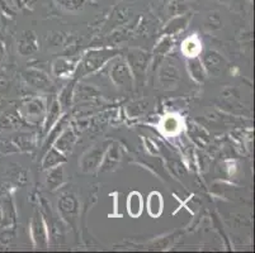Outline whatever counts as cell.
Instances as JSON below:
<instances>
[{"mask_svg":"<svg viewBox=\"0 0 255 253\" xmlns=\"http://www.w3.org/2000/svg\"><path fill=\"white\" fill-rule=\"evenodd\" d=\"M163 128L166 133H169V134L175 133V132L179 129V120L174 117L166 118L165 122H164V124H163Z\"/></svg>","mask_w":255,"mask_h":253,"instance_id":"29","label":"cell"},{"mask_svg":"<svg viewBox=\"0 0 255 253\" xmlns=\"http://www.w3.org/2000/svg\"><path fill=\"white\" fill-rule=\"evenodd\" d=\"M24 125V120L17 109H9L0 115V129H17Z\"/></svg>","mask_w":255,"mask_h":253,"instance_id":"7","label":"cell"},{"mask_svg":"<svg viewBox=\"0 0 255 253\" xmlns=\"http://www.w3.org/2000/svg\"><path fill=\"white\" fill-rule=\"evenodd\" d=\"M4 59H5V46L3 42H0V64L4 61Z\"/></svg>","mask_w":255,"mask_h":253,"instance_id":"32","label":"cell"},{"mask_svg":"<svg viewBox=\"0 0 255 253\" xmlns=\"http://www.w3.org/2000/svg\"><path fill=\"white\" fill-rule=\"evenodd\" d=\"M65 9L69 10H78V9L83 8L89 0H57Z\"/></svg>","mask_w":255,"mask_h":253,"instance_id":"27","label":"cell"},{"mask_svg":"<svg viewBox=\"0 0 255 253\" xmlns=\"http://www.w3.org/2000/svg\"><path fill=\"white\" fill-rule=\"evenodd\" d=\"M25 117L31 120H39L45 115V104L39 99H32L24 105Z\"/></svg>","mask_w":255,"mask_h":253,"instance_id":"13","label":"cell"},{"mask_svg":"<svg viewBox=\"0 0 255 253\" xmlns=\"http://www.w3.org/2000/svg\"><path fill=\"white\" fill-rule=\"evenodd\" d=\"M117 53V51L111 50H102V51H92L85 56L84 62H83V69H84V74H89L96 71L97 69L102 66L107 60L113 57Z\"/></svg>","mask_w":255,"mask_h":253,"instance_id":"2","label":"cell"},{"mask_svg":"<svg viewBox=\"0 0 255 253\" xmlns=\"http://www.w3.org/2000/svg\"><path fill=\"white\" fill-rule=\"evenodd\" d=\"M111 79L113 83L124 89H131L132 86V71L125 61H116L111 67Z\"/></svg>","mask_w":255,"mask_h":253,"instance_id":"1","label":"cell"},{"mask_svg":"<svg viewBox=\"0 0 255 253\" xmlns=\"http://www.w3.org/2000/svg\"><path fill=\"white\" fill-rule=\"evenodd\" d=\"M31 231H32V237H33L36 246L39 248H46L47 247V232H46L45 224H43L41 217H38V214L34 215L33 220H32L31 224Z\"/></svg>","mask_w":255,"mask_h":253,"instance_id":"10","label":"cell"},{"mask_svg":"<svg viewBox=\"0 0 255 253\" xmlns=\"http://www.w3.org/2000/svg\"><path fill=\"white\" fill-rule=\"evenodd\" d=\"M9 80L6 78V75L4 73H0V91H4V90L8 89Z\"/></svg>","mask_w":255,"mask_h":253,"instance_id":"31","label":"cell"},{"mask_svg":"<svg viewBox=\"0 0 255 253\" xmlns=\"http://www.w3.org/2000/svg\"><path fill=\"white\" fill-rule=\"evenodd\" d=\"M128 61L129 69L136 75V78H141L145 75V71L149 66L150 56L149 53L143 52L140 50H133L128 53Z\"/></svg>","mask_w":255,"mask_h":253,"instance_id":"4","label":"cell"},{"mask_svg":"<svg viewBox=\"0 0 255 253\" xmlns=\"http://www.w3.org/2000/svg\"><path fill=\"white\" fill-rule=\"evenodd\" d=\"M19 151V148L15 146L13 141H9L6 138H0V155H9V153H15Z\"/></svg>","mask_w":255,"mask_h":253,"instance_id":"25","label":"cell"},{"mask_svg":"<svg viewBox=\"0 0 255 253\" xmlns=\"http://www.w3.org/2000/svg\"><path fill=\"white\" fill-rule=\"evenodd\" d=\"M6 177L15 185H23L27 184V181H28V177H27V171L23 169L20 165L18 164H11L10 166H8V170H6L5 173Z\"/></svg>","mask_w":255,"mask_h":253,"instance_id":"12","label":"cell"},{"mask_svg":"<svg viewBox=\"0 0 255 253\" xmlns=\"http://www.w3.org/2000/svg\"><path fill=\"white\" fill-rule=\"evenodd\" d=\"M163 196L159 192H151L149 195V200H147V209H149V214L154 218L159 217L163 213Z\"/></svg>","mask_w":255,"mask_h":253,"instance_id":"18","label":"cell"},{"mask_svg":"<svg viewBox=\"0 0 255 253\" xmlns=\"http://www.w3.org/2000/svg\"><path fill=\"white\" fill-rule=\"evenodd\" d=\"M37 50H38V45H37V38L33 32H24L18 39V52L22 56H29L37 52Z\"/></svg>","mask_w":255,"mask_h":253,"instance_id":"9","label":"cell"},{"mask_svg":"<svg viewBox=\"0 0 255 253\" xmlns=\"http://www.w3.org/2000/svg\"><path fill=\"white\" fill-rule=\"evenodd\" d=\"M104 162L102 165V171H110L113 170L121 161V153H120V147L118 145H113L112 147L108 148V152H107L106 156L103 157Z\"/></svg>","mask_w":255,"mask_h":253,"instance_id":"15","label":"cell"},{"mask_svg":"<svg viewBox=\"0 0 255 253\" xmlns=\"http://www.w3.org/2000/svg\"><path fill=\"white\" fill-rule=\"evenodd\" d=\"M24 78L27 83L34 89L48 90L51 87L50 79L38 70H27L24 73Z\"/></svg>","mask_w":255,"mask_h":253,"instance_id":"8","label":"cell"},{"mask_svg":"<svg viewBox=\"0 0 255 253\" xmlns=\"http://www.w3.org/2000/svg\"><path fill=\"white\" fill-rule=\"evenodd\" d=\"M64 182V169H62L60 165L51 167L50 172L46 176V186L48 190H55L57 187H60Z\"/></svg>","mask_w":255,"mask_h":253,"instance_id":"14","label":"cell"},{"mask_svg":"<svg viewBox=\"0 0 255 253\" xmlns=\"http://www.w3.org/2000/svg\"><path fill=\"white\" fill-rule=\"evenodd\" d=\"M59 210L65 219H76L79 212V204L75 195L71 192H66L59 200Z\"/></svg>","mask_w":255,"mask_h":253,"instance_id":"5","label":"cell"},{"mask_svg":"<svg viewBox=\"0 0 255 253\" xmlns=\"http://www.w3.org/2000/svg\"><path fill=\"white\" fill-rule=\"evenodd\" d=\"M3 222V213H1V206H0V224Z\"/></svg>","mask_w":255,"mask_h":253,"instance_id":"33","label":"cell"},{"mask_svg":"<svg viewBox=\"0 0 255 253\" xmlns=\"http://www.w3.org/2000/svg\"><path fill=\"white\" fill-rule=\"evenodd\" d=\"M189 19H191V15H182V17L175 18L173 22L169 23L168 28H166V32H169V33H175V32L183 31L187 27Z\"/></svg>","mask_w":255,"mask_h":253,"instance_id":"23","label":"cell"},{"mask_svg":"<svg viewBox=\"0 0 255 253\" xmlns=\"http://www.w3.org/2000/svg\"><path fill=\"white\" fill-rule=\"evenodd\" d=\"M75 69L74 64L69 60L59 59L53 64V74L56 76H65L73 73V70Z\"/></svg>","mask_w":255,"mask_h":253,"instance_id":"20","label":"cell"},{"mask_svg":"<svg viewBox=\"0 0 255 253\" xmlns=\"http://www.w3.org/2000/svg\"><path fill=\"white\" fill-rule=\"evenodd\" d=\"M76 137L74 134L73 131L68 129V131H65L64 133L61 134L59 139L56 141V150L60 151L62 153H68L73 150L74 145H75Z\"/></svg>","mask_w":255,"mask_h":253,"instance_id":"16","label":"cell"},{"mask_svg":"<svg viewBox=\"0 0 255 253\" xmlns=\"http://www.w3.org/2000/svg\"><path fill=\"white\" fill-rule=\"evenodd\" d=\"M127 210L131 217H140V214L142 213V196L138 192L129 194L128 200H127Z\"/></svg>","mask_w":255,"mask_h":253,"instance_id":"17","label":"cell"},{"mask_svg":"<svg viewBox=\"0 0 255 253\" xmlns=\"http://www.w3.org/2000/svg\"><path fill=\"white\" fill-rule=\"evenodd\" d=\"M13 240H14V232L11 231V229H5V231L1 232V234H0V242L3 243V245H10Z\"/></svg>","mask_w":255,"mask_h":253,"instance_id":"30","label":"cell"},{"mask_svg":"<svg viewBox=\"0 0 255 253\" xmlns=\"http://www.w3.org/2000/svg\"><path fill=\"white\" fill-rule=\"evenodd\" d=\"M65 162V157L57 150H51L43 160V169H51Z\"/></svg>","mask_w":255,"mask_h":253,"instance_id":"22","label":"cell"},{"mask_svg":"<svg viewBox=\"0 0 255 253\" xmlns=\"http://www.w3.org/2000/svg\"><path fill=\"white\" fill-rule=\"evenodd\" d=\"M66 123H68V115H65V117L61 119V122H60L59 124H57L56 129H53V131L51 132V134H50V136H48L47 142L45 143V148H48V146L51 145V142H52L53 139L57 138V136H59L60 132L64 131V127H65V125H66Z\"/></svg>","mask_w":255,"mask_h":253,"instance_id":"28","label":"cell"},{"mask_svg":"<svg viewBox=\"0 0 255 253\" xmlns=\"http://www.w3.org/2000/svg\"><path fill=\"white\" fill-rule=\"evenodd\" d=\"M203 66L206 67L208 73L212 75H217L224 70L225 61L221 56L215 51H207L203 56Z\"/></svg>","mask_w":255,"mask_h":253,"instance_id":"11","label":"cell"},{"mask_svg":"<svg viewBox=\"0 0 255 253\" xmlns=\"http://www.w3.org/2000/svg\"><path fill=\"white\" fill-rule=\"evenodd\" d=\"M13 142L15 143L19 151H25V152H28V151H32L34 148V137L33 134L29 133H22L19 136L14 137L13 138Z\"/></svg>","mask_w":255,"mask_h":253,"instance_id":"19","label":"cell"},{"mask_svg":"<svg viewBox=\"0 0 255 253\" xmlns=\"http://www.w3.org/2000/svg\"><path fill=\"white\" fill-rule=\"evenodd\" d=\"M179 70L171 61L164 62L163 67L160 70V83L165 89H171L173 86L177 85L179 81Z\"/></svg>","mask_w":255,"mask_h":253,"instance_id":"6","label":"cell"},{"mask_svg":"<svg viewBox=\"0 0 255 253\" xmlns=\"http://www.w3.org/2000/svg\"><path fill=\"white\" fill-rule=\"evenodd\" d=\"M189 70H191V75L193 76L194 80H197L198 83H202L205 80V70H203L202 61H199V59L192 57V60H189Z\"/></svg>","mask_w":255,"mask_h":253,"instance_id":"21","label":"cell"},{"mask_svg":"<svg viewBox=\"0 0 255 253\" xmlns=\"http://www.w3.org/2000/svg\"><path fill=\"white\" fill-rule=\"evenodd\" d=\"M199 51H201V47H199V42L197 38H188L187 41L183 43V52H184L188 57H197Z\"/></svg>","mask_w":255,"mask_h":253,"instance_id":"24","label":"cell"},{"mask_svg":"<svg viewBox=\"0 0 255 253\" xmlns=\"http://www.w3.org/2000/svg\"><path fill=\"white\" fill-rule=\"evenodd\" d=\"M59 117H60V106H59V103H57V101H55V103L52 104V106H51L50 114H48L47 122H46V128H45L46 132H47L48 129L52 127V124L56 122L57 118Z\"/></svg>","mask_w":255,"mask_h":253,"instance_id":"26","label":"cell"},{"mask_svg":"<svg viewBox=\"0 0 255 253\" xmlns=\"http://www.w3.org/2000/svg\"><path fill=\"white\" fill-rule=\"evenodd\" d=\"M107 145H108V142L96 146L87 155H84V157L80 161V167H82L83 172H93V171L98 169L104 157Z\"/></svg>","mask_w":255,"mask_h":253,"instance_id":"3","label":"cell"}]
</instances>
